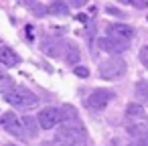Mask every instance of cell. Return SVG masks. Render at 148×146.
I'll return each instance as SVG.
<instances>
[{
  "label": "cell",
  "instance_id": "e0dca14e",
  "mask_svg": "<svg viewBox=\"0 0 148 146\" xmlns=\"http://www.w3.org/2000/svg\"><path fill=\"white\" fill-rule=\"evenodd\" d=\"M75 75L77 77H87L89 75V69L87 67H75Z\"/></svg>",
  "mask_w": 148,
  "mask_h": 146
},
{
  "label": "cell",
  "instance_id": "d6986e66",
  "mask_svg": "<svg viewBox=\"0 0 148 146\" xmlns=\"http://www.w3.org/2000/svg\"><path fill=\"white\" fill-rule=\"evenodd\" d=\"M41 146H61V144H59V142H55V140H53V142H43V144H41Z\"/></svg>",
  "mask_w": 148,
  "mask_h": 146
},
{
  "label": "cell",
  "instance_id": "44dd1931",
  "mask_svg": "<svg viewBox=\"0 0 148 146\" xmlns=\"http://www.w3.org/2000/svg\"><path fill=\"white\" fill-rule=\"evenodd\" d=\"M128 146H136V144H134V142H132V144H128Z\"/></svg>",
  "mask_w": 148,
  "mask_h": 146
},
{
  "label": "cell",
  "instance_id": "8992f818",
  "mask_svg": "<svg viewBox=\"0 0 148 146\" xmlns=\"http://www.w3.org/2000/svg\"><path fill=\"white\" fill-rule=\"evenodd\" d=\"M0 124H2V128H4L8 134H12V136H16V138H23V136H25V132H23V128H21V120H18V116H16L14 112H4L2 118H0Z\"/></svg>",
  "mask_w": 148,
  "mask_h": 146
},
{
  "label": "cell",
  "instance_id": "5b68a950",
  "mask_svg": "<svg viewBox=\"0 0 148 146\" xmlns=\"http://www.w3.org/2000/svg\"><path fill=\"white\" fill-rule=\"evenodd\" d=\"M112 97H114V93H112L110 89H95V91H91V93L87 95L85 106H87L89 110L97 112V110H103V108L110 104Z\"/></svg>",
  "mask_w": 148,
  "mask_h": 146
},
{
  "label": "cell",
  "instance_id": "4fadbf2b",
  "mask_svg": "<svg viewBox=\"0 0 148 146\" xmlns=\"http://www.w3.org/2000/svg\"><path fill=\"white\" fill-rule=\"evenodd\" d=\"M136 97L144 104H148V83L146 81H140L136 83Z\"/></svg>",
  "mask_w": 148,
  "mask_h": 146
},
{
  "label": "cell",
  "instance_id": "30bf717a",
  "mask_svg": "<svg viewBox=\"0 0 148 146\" xmlns=\"http://www.w3.org/2000/svg\"><path fill=\"white\" fill-rule=\"evenodd\" d=\"M21 128H23V132H25L27 136H37V134H39V124H37V120L31 118V116H25V118L21 120Z\"/></svg>",
  "mask_w": 148,
  "mask_h": 146
},
{
  "label": "cell",
  "instance_id": "277c9868",
  "mask_svg": "<svg viewBox=\"0 0 148 146\" xmlns=\"http://www.w3.org/2000/svg\"><path fill=\"white\" fill-rule=\"evenodd\" d=\"M37 124L43 130H53L55 126H59L61 124V112H59V108H53V106L43 108L39 112V116H37Z\"/></svg>",
  "mask_w": 148,
  "mask_h": 146
},
{
  "label": "cell",
  "instance_id": "52a82bcc",
  "mask_svg": "<svg viewBox=\"0 0 148 146\" xmlns=\"http://www.w3.org/2000/svg\"><path fill=\"white\" fill-rule=\"evenodd\" d=\"M134 35H136V31L130 27V25H110L108 27V37H112V39H118V41H132L134 39Z\"/></svg>",
  "mask_w": 148,
  "mask_h": 146
},
{
  "label": "cell",
  "instance_id": "7a4b0ae2",
  "mask_svg": "<svg viewBox=\"0 0 148 146\" xmlns=\"http://www.w3.org/2000/svg\"><path fill=\"white\" fill-rule=\"evenodd\" d=\"M4 101L14 106V108H35L39 104V97L31 91V89H25V87H12L10 91H4Z\"/></svg>",
  "mask_w": 148,
  "mask_h": 146
},
{
  "label": "cell",
  "instance_id": "3957f363",
  "mask_svg": "<svg viewBox=\"0 0 148 146\" xmlns=\"http://www.w3.org/2000/svg\"><path fill=\"white\" fill-rule=\"evenodd\" d=\"M126 69L128 67H126V61L122 57H110V59L101 61L99 67H97L101 79H118L126 73Z\"/></svg>",
  "mask_w": 148,
  "mask_h": 146
},
{
  "label": "cell",
  "instance_id": "5bb4252c",
  "mask_svg": "<svg viewBox=\"0 0 148 146\" xmlns=\"http://www.w3.org/2000/svg\"><path fill=\"white\" fill-rule=\"evenodd\" d=\"M12 87H14L12 77H8L6 73H0V91H4V89H12Z\"/></svg>",
  "mask_w": 148,
  "mask_h": 146
},
{
  "label": "cell",
  "instance_id": "ffe728a7",
  "mask_svg": "<svg viewBox=\"0 0 148 146\" xmlns=\"http://www.w3.org/2000/svg\"><path fill=\"white\" fill-rule=\"evenodd\" d=\"M77 21H79V23H87V16H85V14H77Z\"/></svg>",
  "mask_w": 148,
  "mask_h": 146
},
{
  "label": "cell",
  "instance_id": "9c48e42d",
  "mask_svg": "<svg viewBox=\"0 0 148 146\" xmlns=\"http://www.w3.org/2000/svg\"><path fill=\"white\" fill-rule=\"evenodd\" d=\"M0 63L4 67H14L21 63V57L10 49V47H0Z\"/></svg>",
  "mask_w": 148,
  "mask_h": 146
},
{
  "label": "cell",
  "instance_id": "ba28073f",
  "mask_svg": "<svg viewBox=\"0 0 148 146\" xmlns=\"http://www.w3.org/2000/svg\"><path fill=\"white\" fill-rule=\"evenodd\" d=\"M97 45H99V49H103L110 55H120V53H124L128 49L126 41H118V39H112V37H101L97 41Z\"/></svg>",
  "mask_w": 148,
  "mask_h": 146
},
{
  "label": "cell",
  "instance_id": "2e32d148",
  "mask_svg": "<svg viewBox=\"0 0 148 146\" xmlns=\"http://www.w3.org/2000/svg\"><path fill=\"white\" fill-rule=\"evenodd\" d=\"M138 59H140V63L148 69V47H142L140 49V53H138Z\"/></svg>",
  "mask_w": 148,
  "mask_h": 146
},
{
  "label": "cell",
  "instance_id": "8fae6325",
  "mask_svg": "<svg viewBox=\"0 0 148 146\" xmlns=\"http://www.w3.org/2000/svg\"><path fill=\"white\" fill-rule=\"evenodd\" d=\"M126 116H128V118H136V120H140V118L146 116V110H144V106L132 101V104L126 106Z\"/></svg>",
  "mask_w": 148,
  "mask_h": 146
},
{
  "label": "cell",
  "instance_id": "7c38bea8",
  "mask_svg": "<svg viewBox=\"0 0 148 146\" xmlns=\"http://www.w3.org/2000/svg\"><path fill=\"white\" fill-rule=\"evenodd\" d=\"M47 12L57 14V16H67V14H69V10H67V4H65V2H53V4L49 6V10H47Z\"/></svg>",
  "mask_w": 148,
  "mask_h": 146
},
{
  "label": "cell",
  "instance_id": "6da1fadb",
  "mask_svg": "<svg viewBox=\"0 0 148 146\" xmlns=\"http://www.w3.org/2000/svg\"><path fill=\"white\" fill-rule=\"evenodd\" d=\"M55 142H59L61 146H87V138H85V130L79 124V120H67L63 122V126L59 128Z\"/></svg>",
  "mask_w": 148,
  "mask_h": 146
},
{
  "label": "cell",
  "instance_id": "ac0fdd59",
  "mask_svg": "<svg viewBox=\"0 0 148 146\" xmlns=\"http://www.w3.org/2000/svg\"><path fill=\"white\" fill-rule=\"evenodd\" d=\"M130 4H132V6H138V8H146V6H148V2H144V0H132Z\"/></svg>",
  "mask_w": 148,
  "mask_h": 146
},
{
  "label": "cell",
  "instance_id": "7402d4cb",
  "mask_svg": "<svg viewBox=\"0 0 148 146\" xmlns=\"http://www.w3.org/2000/svg\"><path fill=\"white\" fill-rule=\"evenodd\" d=\"M8 146H14V144H8Z\"/></svg>",
  "mask_w": 148,
  "mask_h": 146
},
{
  "label": "cell",
  "instance_id": "9a60e30c",
  "mask_svg": "<svg viewBox=\"0 0 148 146\" xmlns=\"http://www.w3.org/2000/svg\"><path fill=\"white\" fill-rule=\"evenodd\" d=\"M79 61V51L75 45H69L67 47V63H77Z\"/></svg>",
  "mask_w": 148,
  "mask_h": 146
}]
</instances>
